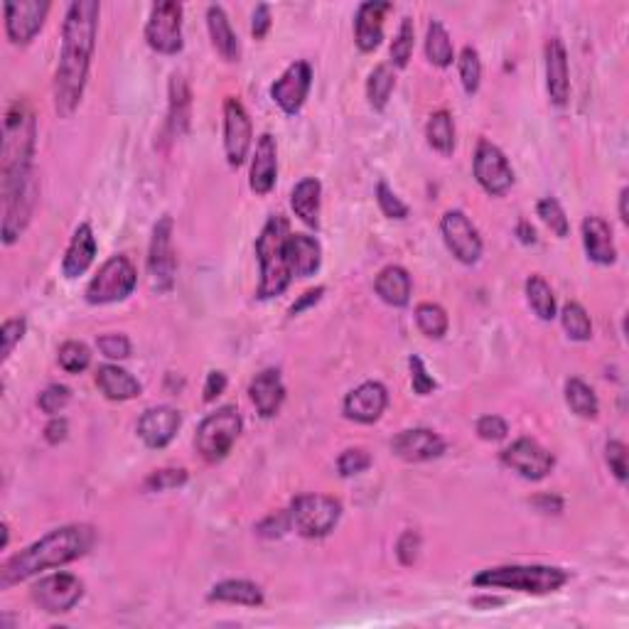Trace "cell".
Masks as SVG:
<instances>
[{"instance_id": "836d02e7", "label": "cell", "mask_w": 629, "mask_h": 629, "mask_svg": "<svg viewBox=\"0 0 629 629\" xmlns=\"http://www.w3.org/2000/svg\"><path fill=\"white\" fill-rule=\"evenodd\" d=\"M190 106H192V94H190V86H187L185 82V77H182V74H172L168 126L175 138L185 136L187 128H190Z\"/></svg>"}, {"instance_id": "4fadbf2b", "label": "cell", "mask_w": 629, "mask_h": 629, "mask_svg": "<svg viewBox=\"0 0 629 629\" xmlns=\"http://www.w3.org/2000/svg\"><path fill=\"white\" fill-rule=\"evenodd\" d=\"M440 234H443V241L450 254L458 258L460 263H465V266H475L482 258V249L485 246H482L480 231H477L475 224L470 222V217L462 209H450V212L443 214V219H440Z\"/></svg>"}, {"instance_id": "5b68a950", "label": "cell", "mask_w": 629, "mask_h": 629, "mask_svg": "<svg viewBox=\"0 0 629 629\" xmlns=\"http://www.w3.org/2000/svg\"><path fill=\"white\" fill-rule=\"evenodd\" d=\"M571 580V573L558 566H497L472 578L475 588L516 590L526 595H551Z\"/></svg>"}, {"instance_id": "f907efd6", "label": "cell", "mask_w": 629, "mask_h": 629, "mask_svg": "<svg viewBox=\"0 0 629 629\" xmlns=\"http://www.w3.org/2000/svg\"><path fill=\"white\" fill-rule=\"evenodd\" d=\"M372 467V455L362 448H349L344 450L337 460V470H340V477H354V475H362Z\"/></svg>"}, {"instance_id": "bcb514c9", "label": "cell", "mask_w": 629, "mask_h": 629, "mask_svg": "<svg viewBox=\"0 0 629 629\" xmlns=\"http://www.w3.org/2000/svg\"><path fill=\"white\" fill-rule=\"evenodd\" d=\"M190 475L185 467H165V470H155L145 477L143 489L145 492H168V489H180L187 485Z\"/></svg>"}, {"instance_id": "f6af8a7d", "label": "cell", "mask_w": 629, "mask_h": 629, "mask_svg": "<svg viewBox=\"0 0 629 629\" xmlns=\"http://www.w3.org/2000/svg\"><path fill=\"white\" fill-rule=\"evenodd\" d=\"M536 214H539L541 222H544L558 239H566V236L571 234V222H568L566 212H563L561 202H558L556 197H544V200H539V204H536Z\"/></svg>"}, {"instance_id": "83f0119b", "label": "cell", "mask_w": 629, "mask_h": 629, "mask_svg": "<svg viewBox=\"0 0 629 629\" xmlns=\"http://www.w3.org/2000/svg\"><path fill=\"white\" fill-rule=\"evenodd\" d=\"M286 258L290 273L298 278H310L322 266V246L315 236L290 234L286 241Z\"/></svg>"}, {"instance_id": "ffe728a7", "label": "cell", "mask_w": 629, "mask_h": 629, "mask_svg": "<svg viewBox=\"0 0 629 629\" xmlns=\"http://www.w3.org/2000/svg\"><path fill=\"white\" fill-rule=\"evenodd\" d=\"M182 426V413L172 406H153L138 418V438L150 450H163L175 440Z\"/></svg>"}, {"instance_id": "681fc988", "label": "cell", "mask_w": 629, "mask_h": 629, "mask_svg": "<svg viewBox=\"0 0 629 629\" xmlns=\"http://www.w3.org/2000/svg\"><path fill=\"white\" fill-rule=\"evenodd\" d=\"M28 332V320L25 317H10V320L3 322L0 327V344H3V362H8L13 349L18 347L20 340L25 337Z\"/></svg>"}, {"instance_id": "f546056e", "label": "cell", "mask_w": 629, "mask_h": 629, "mask_svg": "<svg viewBox=\"0 0 629 629\" xmlns=\"http://www.w3.org/2000/svg\"><path fill=\"white\" fill-rule=\"evenodd\" d=\"M374 290L386 305H391V308H406V305L411 303L413 283L403 266H386L381 268L379 276H376Z\"/></svg>"}, {"instance_id": "cb8c5ba5", "label": "cell", "mask_w": 629, "mask_h": 629, "mask_svg": "<svg viewBox=\"0 0 629 629\" xmlns=\"http://www.w3.org/2000/svg\"><path fill=\"white\" fill-rule=\"evenodd\" d=\"M278 180V145L271 133H263L256 141L254 163H251L249 187L256 195H268Z\"/></svg>"}, {"instance_id": "ab89813d", "label": "cell", "mask_w": 629, "mask_h": 629, "mask_svg": "<svg viewBox=\"0 0 629 629\" xmlns=\"http://www.w3.org/2000/svg\"><path fill=\"white\" fill-rule=\"evenodd\" d=\"M416 325L430 340H443L448 335V313L438 303H421L416 308Z\"/></svg>"}, {"instance_id": "91938a15", "label": "cell", "mask_w": 629, "mask_h": 629, "mask_svg": "<svg viewBox=\"0 0 629 629\" xmlns=\"http://www.w3.org/2000/svg\"><path fill=\"white\" fill-rule=\"evenodd\" d=\"M268 30H271V8L266 3H258L254 10V20H251V35L256 40H263L268 35Z\"/></svg>"}, {"instance_id": "7c38bea8", "label": "cell", "mask_w": 629, "mask_h": 629, "mask_svg": "<svg viewBox=\"0 0 629 629\" xmlns=\"http://www.w3.org/2000/svg\"><path fill=\"white\" fill-rule=\"evenodd\" d=\"M32 600L50 615H67L84 598V583L72 573H55L32 585Z\"/></svg>"}, {"instance_id": "e575fe53", "label": "cell", "mask_w": 629, "mask_h": 629, "mask_svg": "<svg viewBox=\"0 0 629 629\" xmlns=\"http://www.w3.org/2000/svg\"><path fill=\"white\" fill-rule=\"evenodd\" d=\"M426 57L433 67L448 69L455 62V47L440 20H430L426 30Z\"/></svg>"}, {"instance_id": "b9f144b4", "label": "cell", "mask_w": 629, "mask_h": 629, "mask_svg": "<svg viewBox=\"0 0 629 629\" xmlns=\"http://www.w3.org/2000/svg\"><path fill=\"white\" fill-rule=\"evenodd\" d=\"M413 45H416V25H413V18H403L401 28L396 32L394 42H391V67L396 69H406L408 62L413 57Z\"/></svg>"}, {"instance_id": "8fae6325", "label": "cell", "mask_w": 629, "mask_h": 629, "mask_svg": "<svg viewBox=\"0 0 629 629\" xmlns=\"http://www.w3.org/2000/svg\"><path fill=\"white\" fill-rule=\"evenodd\" d=\"M472 172H475V180L489 197H504L514 185V170L509 165L507 155L502 153V148H497L494 143H489L487 138H482L477 143L475 160H472Z\"/></svg>"}, {"instance_id": "6125c7cd", "label": "cell", "mask_w": 629, "mask_h": 629, "mask_svg": "<svg viewBox=\"0 0 629 629\" xmlns=\"http://www.w3.org/2000/svg\"><path fill=\"white\" fill-rule=\"evenodd\" d=\"M69 435V423L67 418H59V416H52V421L45 426V440L50 445H59L64 443Z\"/></svg>"}, {"instance_id": "7a4b0ae2", "label": "cell", "mask_w": 629, "mask_h": 629, "mask_svg": "<svg viewBox=\"0 0 629 629\" xmlns=\"http://www.w3.org/2000/svg\"><path fill=\"white\" fill-rule=\"evenodd\" d=\"M96 544V529L91 524H67L42 536L40 541L30 544L25 551L15 553L13 558L0 568V588L8 590L10 585L23 583L32 575L62 568L67 563L79 561Z\"/></svg>"}, {"instance_id": "4dcf8cb0", "label": "cell", "mask_w": 629, "mask_h": 629, "mask_svg": "<svg viewBox=\"0 0 629 629\" xmlns=\"http://www.w3.org/2000/svg\"><path fill=\"white\" fill-rule=\"evenodd\" d=\"M320 200L322 185L317 177H303L290 192V207H293L295 217L310 229L320 227Z\"/></svg>"}, {"instance_id": "8992f818", "label": "cell", "mask_w": 629, "mask_h": 629, "mask_svg": "<svg viewBox=\"0 0 629 629\" xmlns=\"http://www.w3.org/2000/svg\"><path fill=\"white\" fill-rule=\"evenodd\" d=\"M244 430V418H241L236 406H222L200 423L195 435V448L207 462H222L239 440Z\"/></svg>"}, {"instance_id": "7bdbcfd3", "label": "cell", "mask_w": 629, "mask_h": 629, "mask_svg": "<svg viewBox=\"0 0 629 629\" xmlns=\"http://www.w3.org/2000/svg\"><path fill=\"white\" fill-rule=\"evenodd\" d=\"M458 69H460V82L462 89H465L467 96H475L480 91L482 84V59L480 52L475 47H462L460 59H458Z\"/></svg>"}, {"instance_id": "ee69618b", "label": "cell", "mask_w": 629, "mask_h": 629, "mask_svg": "<svg viewBox=\"0 0 629 629\" xmlns=\"http://www.w3.org/2000/svg\"><path fill=\"white\" fill-rule=\"evenodd\" d=\"M57 362L67 374H82L91 364V349L84 342L69 340L59 347Z\"/></svg>"}, {"instance_id": "44dd1931", "label": "cell", "mask_w": 629, "mask_h": 629, "mask_svg": "<svg viewBox=\"0 0 629 629\" xmlns=\"http://www.w3.org/2000/svg\"><path fill=\"white\" fill-rule=\"evenodd\" d=\"M391 450L406 462H428L445 453V440L430 428H408L391 440Z\"/></svg>"}, {"instance_id": "816d5d0a", "label": "cell", "mask_w": 629, "mask_h": 629, "mask_svg": "<svg viewBox=\"0 0 629 629\" xmlns=\"http://www.w3.org/2000/svg\"><path fill=\"white\" fill-rule=\"evenodd\" d=\"M408 369H411L413 394L428 396V394H433L435 389H438V381H435L433 376L428 374L426 364H423V359L418 357V354H411V357H408Z\"/></svg>"}, {"instance_id": "277c9868", "label": "cell", "mask_w": 629, "mask_h": 629, "mask_svg": "<svg viewBox=\"0 0 629 629\" xmlns=\"http://www.w3.org/2000/svg\"><path fill=\"white\" fill-rule=\"evenodd\" d=\"M290 236V224L283 214H271L268 222L263 224L261 234L256 239V258L261 266V281H258L256 298L271 300L283 295L293 281L288 258H286V241Z\"/></svg>"}, {"instance_id": "e7e4bbea", "label": "cell", "mask_w": 629, "mask_h": 629, "mask_svg": "<svg viewBox=\"0 0 629 629\" xmlns=\"http://www.w3.org/2000/svg\"><path fill=\"white\" fill-rule=\"evenodd\" d=\"M516 236H519L521 244H526V246L536 244V231L529 222H526V219H521V222L516 224Z\"/></svg>"}, {"instance_id": "603a6c76", "label": "cell", "mask_w": 629, "mask_h": 629, "mask_svg": "<svg viewBox=\"0 0 629 629\" xmlns=\"http://www.w3.org/2000/svg\"><path fill=\"white\" fill-rule=\"evenodd\" d=\"M394 5L386 0H369L357 8L354 15V42L362 52H374L384 40V18Z\"/></svg>"}, {"instance_id": "9f6ffc18", "label": "cell", "mask_w": 629, "mask_h": 629, "mask_svg": "<svg viewBox=\"0 0 629 629\" xmlns=\"http://www.w3.org/2000/svg\"><path fill=\"white\" fill-rule=\"evenodd\" d=\"M290 529H293V524H290L288 512L268 514L266 519L256 524V534L263 536V539H281V536H286Z\"/></svg>"}, {"instance_id": "f35d334b", "label": "cell", "mask_w": 629, "mask_h": 629, "mask_svg": "<svg viewBox=\"0 0 629 629\" xmlns=\"http://www.w3.org/2000/svg\"><path fill=\"white\" fill-rule=\"evenodd\" d=\"M394 89H396L394 67H391V64H379V67H374V72L369 74V82H367L369 106L381 114V111L386 109V104H389Z\"/></svg>"}, {"instance_id": "ac0fdd59", "label": "cell", "mask_w": 629, "mask_h": 629, "mask_svg": "<svg viewBox=\"0 0 629 629\" xmlns=\"http://www.w3.org/2000/svg\"><path fill=\"white\" fill-rule=\"evenodd\" d=\"M310 86H313V67L305 59H298V62L290 64L286 72L281 74V79L273 82L271 99L281 106L283 114L295 116L305 106Z\"/></svg>"}, {"instance_id": "ba28073f", "label": "cell", "mask_w": 629, "mask_h": 629, "mask_svg": "<svg viewBox=\"0 0 629 629\" xmlns=\"http://www.w3.org/2000/svg\"><path fill=\"white\" fill-rule=\"evenodd\" d=\"M138 286V271L128 256H111L86 286V303L111 305L121 303Z\"/></svg>"}, {"instance_id": "d6986e66", "label": "cell", "mask_w": 629, "mask_h": 629, "mask_svg": "<svg viewBox=\"0 0 629 629\" xmlns=\"http://www.w3.org/2000/svg\"><path fill=\"white\" fill-rule=\"evenodd\" d=\"M386 406H389V391L379 381H364L357 389L349 391L347 399L342 403V413L347 421L362 423V426H372L384 416Z\"/></svg>"}, {"instance_id": "2e32d148", "label": "cell", "mask_w": 629, "mask_h": 629, "mask_svg": "<svg viewBox=\"0 0 629 629\" xmlns=\"http://www.w3.org/2000/svg\"><path fill=\"white\" fill-rule=\"evenodd\" d=\"M37 197H40L37 177H30V180L25 182L18 192H13V195L0 197V202H3V224H0V231H3L5 246H13L15 241L25 234L32 214H35Z\"/></svg>"}, {"instance_id": "52a82bcc", "label": "cell", "mask_w": 629, "mask_h": 629, "mask_svg": "<svg viewBox=\"0 0 629 629\" xmlns=\"http://www.w3.org/2000/svg\"><path fill=\"white\" fill-rule=\"evenodd\" d=\"M290 524L303 539H325L340 524L342 504L327 494H300L290 502Z\"/></svg>"}, {"instance_id": "30bf717a", "label": "cell", "mask_w": 629, "mask_h": 629, "mask_svg": "<svg viewBox=\"0 0 629 629\" xmlns=\"http://www.w3.org/2000/svg\"><path fill=\"white\" fill-rule=\"evenodd\" d=\"M145 42L158 55H177L185 47L182 40V5L175 0L155 3L145 23Z\"/></svg>"}, {"instance_id": "be15d7a7", "label": "cell", "mask_w": 629, "mask_h": 629, "mask_svg": "<svg viewBox=\"0 0 629 629\" xmlns=\"http://www.w3.org/2000/svg\"><path fill=\"white\" fill-rule=\"evenodd\" d=\"M531 504L536 507V512L541 514H561L563 512V499L556 497V494H536L531 499Z\"/></svg>"}, {"instance_id": "74e56055", "label": "cell", "mask_w": 629, "mask_h": 629, "mask_svg": "<svg viewBox=\"0 0 629 629\" xmlns=\"http://www.w3.org/2000/svg\"><path fill=\"white\" fill-rule=\"evenodd\" d=\"M426 138L430 148L438 150L440 155L455 153V121L453 116H450V111H435V114L428 118Z\"/></svg>"}, {"instance_id": "680465c9", "label": "cell", "mask_w": 629, "mask_h": 629, "mask_svg": "<svg viewBox=\"0 0 629 629\" xmlns=\"http://www.w3.org/2000/svg\"><path fill=\"white\" fill-rule=\"evenodd\" d=\"M227 374L224 372H209L207 374V384H204V403H214L219 396L227 391Z\"/></svg>"}, {"instance_id": "6f0895ef", "label": "cell", "mask_w": 629, "mask_h": 629, "mask_svg": "<svg viewBox=\"0 0 629 629\" xmlns=\"http://www.w3.org/2000/svg\"><path fill=\"white\" fill-rule=\"evenodd\" d=\"M477 435L487 443H499L509 435V426L502 416H482L477 421Z\"/></svg>"}, {"instance_id": "d4e9b609", "label": "cell", "mask_w": 629, "mask_h": 629, "mask_svg": "<svg viewBox=\"0 0 629 629\" xmlns=\"http://www.w3.org/2000/svg\"><path fill=\"white\" fill-rule=\"evenodd\" d=\"M249 396L254 401L258 416L273 418L281 411L283 401H286V384H283L281 372L278 369H263L261 374L254 376L249 386Z\"/></svg>"}, {"instance_id": "6da1fadb", "label": "cell", "mask_w": 629, "mask_h": 629, "mask_svg": "<svg viewBox=\"0 0 629 629\" xmlns=\"http://www.w3.org/2000/svg\"><path fill=\"white\" fill-rule=\"evenodd\" d=\"M99 15L101 5L96 0H77L64 15L62 52L55 74V109L59 118L74 116L82 104L91 57L96 50Z\"/></svg>"}, {"instance_id": "8d00e7d4", "label": "cell", "mask_w": 629, "mask_h": 629, "mask_svg": "<svg viewBox=\"0 0 629 629\" xmlns=\"http://www.w3.org/2000/svg\"><path fill=\"white\" fill-rule=\"evenodd\" d=\"M524 290H526V303H529V308L534 310V315L539 317V320L551 322L553 317H556V295H553L551 286H548L539 273H534V276L526 278Z\"/></svg>"}, {"instance_id": "3957f363", "label": "cell", "mask_w": 629, "mask_h": 629, "mask_svg": "<svg viewBox=\"0 0 629 629\" xmlns=\"http://www.w3.org/2000/svg\"><path fill=\"white\" fill-rule=\"evenodd\" d=\"M37 121L28 101H15L3 121V145H0V195L23 187L35 175Z\"/></svg>"}, {"instance_id": "db71d44e", "label": "cell", "mask_w": 629, "mask_h": 629, "mask_svg": "<svg viewBox=\"0 0 629 629\" xmlns=\"http://www.w3.org/2000/svg\"><path fill=\"white\" fill-rule=\"evenodd\" d=\"M96 347H99V352L104 354L106 359H128L131 357V340H128L126 335H121V332H109V335H101L99 340H96Z\"/></svg>"}, {"instance_id": "f1b7e54d", "label": "cell", "mask_w": 629, "mask_h": 629, "mask_svg": "<svg viewBox=\"0 0 629 629\" xmlns=\"http://www.w3.org/2000/svg\"><path fill=\"white\" fill-rule=\"evenodd\" d=\"M96 386L109 401H131L138 399L143 391L141 381L118 364H101L96 369Z\"/></svg>"}, {"instance_id": "11a10c76", "label": "cell", "mask_w": 629, "mask_h": 629, "mask_svg": "<svg viewBox=\"0 0 629 629\" xmlns=\"http://www.w3.org/2000/svg\"><path fill=\"white\" fill-rule=\"evenodd\" d=\"M418 556H421V534L413 529L403 531L399 541H396V558H399L401 566L411 568L418 561Z\"/></svg>"}, {"instance_id": "484cf974", "label": "cell", "mask_w": 629, "mask_h": 629, "mask_svg": "<svg viewBox=\"0 0 629 629\" xmlns=\"http://www.w3.org/2000/svg\"><path fill=\"white\" fill-rule=\"evenodd\" d=\"M583 246L588 261L598 266H612L617 261V246L612 227L602 217H585L583 219Z\"/></svg>"}, {"instance_id": "4316f807", "label": "cell", "mask_w": 629, "mask_h": 629, "mask_svg": "<svg viewBox=\"0 0 629 629\" xmlns=\"http://www.w3.org/2000/svg\"><path fill=\"white\" fill-rule=\"evenodd\" d=\"M94 258H96V236H94V229H91V224L84 222L74 229L72 241H69V246H67V254H64V261H62L64 278L74 281V278L84 276V273L91 268V263H94Z\"/></svg>"}, {"instance_id": "9c48e42d", "label": "cell", "mask_w": 629, "mask_h": 629, "mask_svg": "<svg viewBox=\"0 0 629 629\" xmlns=\"http://www.w3.org/2000/svg\"><path fill=\"white\" fill-rule=\"evenodd\" d=\"M172 217H160L158 224L153 227V236H150V249H148V273H150V286L155 293L165 295L175 288V276H177V256L172 249Z\"/></svg>"}, {"instance_id": "5bb4252c", "label": "cell", "mask_w": 629, "mask_h": 629, "mask_svg": "<svg viewBox=\"0 0 629 629\" xmlns=\"http://www.w3.org/2000/svg\"><path fill=\"white\" fill-rule=\"evenodd\" d=\"M502 465L516 472L519 477L529 482H541L551 475L556 458L534 438L514 440L509 448L502 450Z\"/></svg>"}, {"instance_id": "7dc6e473", "label": "cell", "mask_w": 629, "mask_h": 629, "mask_svg": "<svg viewBox=\"0 0 629 629\" xmlns=\"http://www.w3.org/2000/svg\"><path fill=\"white\" fill-rule=\"evenodd\" d=\"M69 401H72V389L64 384H50L40 396H37V406H40V411L47 413V416L62 413L64 408L69 406Z\"/></svg>"}, {"instance_id": "c3c4849f", "label": "cell", "mask_w": 629, "mask_h": 629, "mask_svg": "<svg viewBox=\"0 0 629 629\" xmlns=\"http://www.w3.org/2000/svg\"><path fill=\"white\" fill-rule=\"evenodd\" d=\"M376 204H379L381 214L389 219H406L408 217V204L401 202V197L396 195L394 190H391L389 185H386L384 180L376 185Z\"/></svg>"}, {"instance_id": "f5cc1de1", "label": "cell", "mask_w": 629, "mask_h": 629, "mask_svg": "<svg viewBox=\"0 0 629 629\" xmlns=\"http://www.w3.org/2000/svg\"><path fill=\"white\" fill-rule=\"evenodd\" d=\"M605 460L610 472L620 485L627 482V445L622 440H607L605 445Z\"/></svg>"}, {"instance_id": "94428289", "label": "cell", "mask_w": 629, "mask_h": 629, "mask_svg": "<svg viewBox=\"0 0 629 629\" xmlns=\"http://www.w3.org/2000/svg\"><path fill=\"white\" fill-rule=\"evenodd\" d=\"M322 295H325V288L322 286H317V288H310V290H305L303 295H300L298 300H295L293 305H290V310H288V315L290 317H295V315H300L303 313V310H308V308H313V305H317L320 303V298Z\"/></svg>"}, {"instance_id": "d590c367", "label": "cell", "mask_w": 629, "mask_h": 629, "mask_svg": "<svg viewBox=\"0 0 629 629\" xmlns=\"http://www.w3.org/2000/svg\"><path fill=\"white\" fill-rule=\"evenodd\" d=\"M566 403L575 416L585 418V421H595L600 413L598 396H595V391L590 389L583 379H578V376L566 381Z\"/></svg>"}, {"instance_id": "60d3db41", "label": "cell", "mask_w": 629, "mask_h": 629, "mask_svg": "<svg viewBox=\"0 0 629 629\" xmlns=\"http://www.w3.org/2000/svg\"><path fill=\"white\" fill-rule=\"evenodd\" d=\"M561 325L573 342H588L593 337V322L580 303H566L561 310Z\"/></svg>"}, {"instance_id": "7402d4cb", "label": "cell", "mask_w": 629, "mask_h": 629, "mask_svg": "<svg viewBox=\"0 0 629 629\" xmlns=\"http://www.w3.org/2000/svg\"><path fill=\"white\" fill-rule=\"evenodd\" d=\"M546 91L553 106H566L571 99V69H568V52L561 37L546 42Z\"/></svg>"}, {"instance_id": "1f68e13d", "label": "cell", "mask_w": 629, "mask_h": 629, "mask_svg": "<svg viewBox=\"0 0 629 629\" xmlns=\"http://www.w3.org/2000/svg\"><path fill=\"white\" fill-rule=\"evenodd\" d=\"M207 28L209 37H212L214 50L227 59V62H239L241 42L239 37H236V32L231 30V23L222 5H209L207 8Z\"/></svg>"}, {"instance_id": "03108f58", "label": "cell", "mask_w": 629, "mask_h": 629, "mask_svg": "<svg viewBox=\"0 0 629 629\" xmlns=\"http://www.w3.org/2000/svg\"><path fill=\"white\" fill-rule=\"evenodd\" d=\"M627 200H629V187H622V192H620V222L622 224H629Z\"/></svg>"}, {"instance_id": "e0dca14e", "label": "cell", "mask_w": 629, "mask_h": 629, "mask_svg": "<svg viewBox=\"0 0 629 629\" xmlns=\"http://www.w3.org/2000/svg\"><path fill=\"white\" fill-rule=\"evenodd\" d=\"M52 5L47 0H20V3H5V35L13 45H30L37 32L45 25L47 13Z\"/></svg>"}, {"instance_id": "d6a6232c", "label": "cell", "mask_w": 629, "mask_h": 629, "mask_svg": "<svg viewBox=\"0 0 629 629\" xmlns=\"http://www.w3.org/2000/svg\"><path fill=\"white\" fill-rule=\"evenodd\" d=\"M209 602H227V605H244V607H261L266 595H263L261 585L251 583V580H222L214 585L207 595Z\"/></svg>"}, {"instance_id": "9a60e30c", "label": "cell", "mask_w": 629, "mask_h": 629, "mask_svg": "<svg viewBox=\"0 0 629 629\" xmlns=\"http://www.w3.org/2000/svg\"><path fill=\"white\" fill-rule=\"evenodd\" d=\"M251 141H254V126H251L244 104L236 96H227L224 101V153H227L231 168H241L246 163Z\"/></svg>"}]
</instances>
